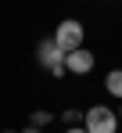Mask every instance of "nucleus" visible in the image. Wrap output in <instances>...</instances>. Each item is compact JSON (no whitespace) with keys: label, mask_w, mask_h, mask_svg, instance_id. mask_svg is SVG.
<instances>
[{"label":"nucleus","mask_w":122,"mask_h":133,"mask_svg":"<svg viewBox=\"0 0 122 133\" xmlns=\"http://www.w3.org/2000/svg\"><path fill=\"white\" fill-rule=\"evenodd\" d=\"M54 43L65 50V54H72V50H79L83 40H86V32H83V22L79 18H65V22H58V29H54V36H50Z\"/></svg>","instance_id":"f257e3e1"},{"label":"nucleus","mask_w":122,"mask_h":133,"mask_svg":"<svg viewBox=\"0 0 122 133\" xmlns=\"http://www.w3.org/2000/svg\"><path fill=\"white\" fill-rule=\"evenodd\" d=\"M83 119H86V122H83L86 133H115L119 130V111H111L108 104H93Z\"/></svg>","instance_id":"f03ea898"},{"label":"nucleus","mask_w":122,"mask_h":133,"mask_svg":"<svg viewBox=\"0 0 122 133\" xmlns=\"http://www.w3.org/2000/svg\"><path fill=\"white\" fill-rule=\"evenodd\" d=\"M36 54H40L43 68H47L50 76H61V72H65V50H61L54 40H43V43L36 47Z\"/></svg>","instance_id":"7ed1b4c3"},{"label":"nucleus","mask_w":122,"mask_h":133,"mask_svg":"<svg viewBox=\"0 0 122 133\" xmlns=\"http://www.w3.org/2000/svg\"><path fill=\"white\" fill-rule=\"evenodd\" d=\"M93 68V54L79 47V50H72V54H65V72H72V76H86Z\"/></svg>","instance_id":"20e7f679"},{"label":"nucleus","mask_w":122,"mask_h":133,"mask_svg":"<svg viewBox=\"0 0 122 133\" xmlns=\"http://www.w3.org/2000/svg\"><path fill=\"white\" fill-rule=\"evenodd\" d=\"M104 90H108L111 97H119V101H122V68H111V72L104 76Z\"/></svg>","instance_id":"39448f33"},{"label":"nucleus","mask_w":122,"mask_h":133,"mask_svg":"<svg viewBox=\"0 0 122 133\" xmlns=\"http://www.w3.org/2000/svg\"><path fill=\"white\" fill-rule=\"evenodd\" d=\"M50 122V111H32V126H47Z\"/></svg>","instance_id":"423d86ee"},{"label":"nucleus","mask_w":122,"mask_h":133,"mask_svg":"<svg viewBox=\"0 0 122 133\" xmlns=\"http://www.w3.org/2000/svg\"><path fill=\"white\" fill-rule=\"evenodd\" d=\"M22 133H40V126H29V130H22Z\"/></svg>","instance_id":"0eeeda50"},{"label":"nucleus","mask_w":122,"mask_h":133,"mask_svg":"<svg viewBox=\"0 0 122 133\" xmlns=\"http://www.w3.org/2000/svg\"><path fill=\"white\" fill-rule=\"evenodd\" d=\"M68 133H86V130H83V126H72V130H68Z\"/></svg>","instance_id":"6e6552de"},{"label":"nucleus","mask_w":122,"mask_h":133,"mask_svg":"<svg viewBox=\"0 0 122 133\" xmlns=\"http://www.w3.org/2000/svg\"><path fill=\"white\" fill-rule=\"evenodd\" d=\"M119 119H122V108H119Z\"/></svg>","instance_id":"1a4fd4ad"}]
</instances>
